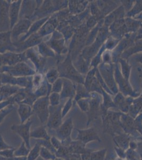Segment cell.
Segmentation results:
<instances>
[{
	"label": "cell",
	"instance_id": "47",
	"mask_svg": "<svg viewBox=\"0 0 142 160\" xmlns=\"http://www.w3.org/2000/svg\"><path fill=\"white\" fill-rule=\"evenodd\" d=\"M1 79H2V74L0 73V86H2V81H1Z\"/></svg>",
	"mask_w": 142,
	"mask_h": 160
},
{
	"label": "cell",
	"instance_id": "36",
	"mask_svg": "<svg viewBox=\"0 0 142 160\" xmlns=\"http://www.w3.org/2000/svg\"><path fill=\"white\" fill-rule=\"evenodd\" d=\"M16 148H15L10 149H5L3 151H0V155L6 158L13 160L15 157V151Z\"/></svg>",
	"mask_w": 142,
	"mask_h": 160
},
{
	"label": "cell",
	"instance_id": "24",
	"mask_svg": "<svg viewBox=\"0 0 142 160\" xmlns=\"http://www.w3.org/2000/svg\"><path fill=\"white\" fill-rule=\"evenodd\" d=\"M52 84L49 83L45 77V80H44L42 85L34 93L37 98L49 96L50 93L52 92Z\"/></svg>",
	"mask_w": 142,
	"mask_h": 160
},
{
	"label": "cell",
	"instance_id": "44",
	"mask_svg": "<svg viewBox=\"0 0 142 160\" xmlns=\"http://www.w3.org/2000/svg\"><path fill=\"white\" fill-rule=\"evenodd\" d=\"M14 160H27V157H15Z\"/></svg>",
	"mask_w": 142,
	"mask_h": 160
},
{
	"label": "cell",
	"instance_id": "11",
	"mask_svg": "<svg viewBox=\"0 0 142 160\" xmlns=\"http://www.w3.org/2000/svg\"><path fill=\"white\" fill-rule=\"evenodd\" d=\"M56 11L52 1H44L41 6L36 9L30 20L35 22L40 19L50 17Z\"/></svg>",
	"mask_w": 142,
	"mask_h": 160
},
{
	"label": "cell",
	"instance_id": "20",
	"mask_svg": "<svg viewBox=\"0 0 142 160\" xmlns=\"http://www.w3.org/2000/svg\"><path fill=\"white\" fill-rule=\"evenodd\" d=\"M63 78V88L60 93L61 99H64L66 98H73L76 95V88L71 80L67 78Z\"/></svg>",
	"mask_w": 142,
	"mask_h": 160
},
{
	"label": "cell",
	"instance_id": "28",
	"mask_svg": "<svg viewBox=\"0 0 142 160\" xmlns=\"http://www.w3.org/2000/svg\"><path fill=\"white\" fill-rule=\"evenodd\" d=\"M41 146L36 142L33 148H31L27 156V160H37L40 157Z\"/></svg>",
	"mask_w": 142,
	"mask_h": 160
},
{
	"label": "cell",
	"instance_id": "33",
	"mask_svg": "<svg viewBox=\"0 0 142 160\" xmlns=\"http://www.w3.org/2000/svg\"><path fill=\"white\" fill-rule=\"evenodd\" d=\"M49 105L51 106H56L60 105L61 96L60 93L56 92H51L49 95Z\"/></svg>",
	"mask_w": 142,
	"mask_h": 160
},
{
	"label": "cell",
	"instance_id": "13",
	"mask_svg": "<svg viewBox=\"0 0 142 160\" xmlns=\"http://www.w3.org/2000/svg\"><path fill=\"white\" fill-rule=\"evenodd\" d=\"M43 42V38L37 33L31 35L23 42H16L13 44L16 48V52L22 53L27 50L38 46Z\"/></svg>",
	"mask_w": 142,
	"mask_h": 160
},
{
	"label": "cell",
	"instance_id": "42",
	"mask_svg": "<svg viewBox=\"0 0 142 160\" xmlns=\"http://www.w3.org/2000/svg\"><path fill=\"white\" fill-rule=\"evenodd\" d=\"M11 105H13V104L10 98H9L7 100L0 102V111L5 109L6 108L8 107L9 106Z\"/></svg>",
	"mask_w": 142,
	"mask_h": 160
},
{
	"label": "cell",
	"instance_id": "23",
	"mask_svg": "<svg viewBox=\"0 0 142 160\" xmlns=\"http://www.w3.org/2000/svg\"><path fill=\"white\" fill-rule=\"evenodd\" d=\"M30 138L35 139L50 140L51 137L47 132L46 125H42L31 131Z\"/></svg>",
	"mask_w": 142,
	"mask_h": 160
},
{
	"label": "cell",
	"instance_id": "32",
	"mask_svg": "<svg viewBox=\"0 0 142 160\" xmlns=\"http://www.w3.org/2000/svg\"><path fill=\"white\" fill-rule=\"evenodd\" d=\"M36 142L38 143L41 147H43L48 149L51 152L55 154L56 149L53 147L51 143L50 140H45V139H36Z\"/></svg>",
	"mask_w": 142,
	"mask_h": 160
},
{
	"label": "cell",
	"instance_id": "29",
	"mask_svg": "<svg viewBox=\"0 0 142 160\" xmlns=\"http://www.w3.org/2000/svg\"><path fill=\"white\" fill-rule=\"evenodd\" d=\"M30 149L27 148L25 142L22 141L21 145L15 150V157H27Z\"/></svg>",
	"mask_w": 142,
	"mask_h": 160
},
{
	"label": "cell",
	"instance_id": "15",
	"mask_svg": "<svg viewBox=\"0 0 142 160\" xmlns=\"http://www.w3.org/2000/svg\"><path fill=\"white\" fill-rule=\"evenodd\" d=\"M16 52V48L11 40V31L0 32V53L7 52Z\"/></svg>",
	"mask_w": 142,
	"mask_h": 160
},
{
	"label": "cell",
	"instance_id": "14",
	"mask_svg": "<svg viewBox=\"0 0 142 160\" xmlns=\"http://www.w3.org/2000/svg\"><path fill=\"white\" fill-rule=\"evenodd\" d=\"M58 24V19L56 13H55L49 18L47 22L44 24L39 31H38V34L43 39L46 37H49L56 31Z\"/></svg>",
	"mask_w": 142,
	"mask_h": 160
},
{
	"label": "cell",
	"instance_id": "2",
	"mask_svg": "<svg viewBox=\"0 0 142 160\" xmlns=\"http://www.w3.org/2000/svg\"><path fill=\"white\" fill-rule=\"evenodd\" d=\"M57 69L59 72V78H67L79 83L82 82V76L72 64L70 54L63 62L58 64Z\"/></svg>",
	"mask_w": 142,
	"mask_h": 160
},
{
	"label": "cell",
	"instance_id": "10",
	"mask_svg": "<svg viewBox=\"0 0 142 160\" xmlns=\"http://www.w3.org/2000/svg\"><path fill=\"white\" fill-rule=\"evenodd\" d=\"M11 1L0 0V32L11 31L9 18V7Z\"/></svg>",
	"mask_w": 142,
	"mask_h": 160
},
{
	"label": "cell",
	"instance_id": "27",
	"mask_svg": "<svg viewBox=\"0 0 142 160\" xmlns=\"http://www.w3.org/2000/svg\"><path fill=\"white\" fill-rule=\"evenodd\" d=\"M45 80V75L43 73H36L33 76L32 79V90L34 92L36 90L40 87Z\"/></svg>",
	"mask_w": 142,
	"mask_h": 160
},
{
	"label": "cell",
	"instance_id": "37",
	"mask_svg": "<svg viewBox=\"0 0 142 160\" xmlns=\"http://www.w3.org/2000/svg\"><path fill=\"white\" fill-rule=\"evenodd\" d=\"M54 4V7L56 9V11H62V10L65 9L67 7L68 1H52Z\"/></svg>",
	"mask_w": 142,
	"mask_h": 160
},
{
	"label": "cell",
	"instance_id": "1",
	"mask_svg": "<svg viewBox=\"0 0 142 160\" xmlns=\"http://www.w3.org/2000/svg\"><path fill=\"white\" fill-rule=\"evenodd\" d=\"M0 73H6L15 78L31 77L36 73L33 64L21 62L15 65L3 66L0 68Z\"/></svg>",
	"mask_w": 142,
	"mask_h": 160
},
{
	"label": "cell",
	"instance_id": "25",
	"mask_svg": "<svg viewBox=\"0 0 142 160\" xmlns=\"http://www.w3.org/2000/svg\"><path fill=\"white\" fill-rule=\"evenodd\" d=\"M36 48L40 55L45 58H55L56 57L55 52L44 41L36 46Z\"/></svg>",
	"mask_w": 142,
	"mask_h": 160
},
{
	"label": "cell",
	"instance_id": "38",
	"mask_svg": "<svg viewBox=\"0 0 142 160\" xmlns=\"http://www.w3.org/2000/svg\"><path fill=\"white\" fill-rule=\"evenodd\" d=\"M72 99L69 98L65 103V105L63 106L62 111V114L63 118L66 115L68 112L70 110L71 108H72Z\"/></svg>",
	"mask_w": 142,
	"mask_h": 160
},
{
	"label": "cell",
	"instance_id": "46",
	"mask_svg": "<svg viewBox=\"0 0 142 160\" xmlns=\"http://www.w3.org/2000/svg\"><path fill=\"white\" fill-rule=\"evenodd\" d=\"M0 160H11V159H9V158H6L2 156L1 155H0Z\"/></svg>",
	"mask_w": 142,
	"mask_h": 160
},
{
	"label": "cell",
	"instance_id": "26",
	"mask_svg": "<svg viewBox=\"0 0 142 160\" xmlns=\"http://www.w3.org/2000/svg\"><path fill=\"white\" fill-rule=\"evenodd\" d=\"M45 78L49 83L53 84L59 78V74L57 68H51L46 71L45 75Z\"/></svg>",
	"mask_w": 142,
	"mask_h": 160
},
{
	"label": "cell",
	"instance_id": "21",
	"mask_svg": "<svg viewBox=\"0 0 142 160\" xmlns=\"http://www.w3.org/2000/svg\"><path fill=\"white\" fill-rule=\"evenodd\" d=\"M17 112L20 118L21 123H24L29 120L33 114V108L28 104L24 103L18 104Z\"/></svg>",
	"mask_w": 142,
	"mask_h": 160
},
{
	"label": "cell",
	"instance_id": "30",
	"mask_svg": "<svg viewBox=\"0 0 142 160\" xmlns=\"http://www.w3.org/2000/svg\"><path fill=\"white\" fill-rule=\"evenodd\" d=\"M40 157L44 160H55L57 158L55 154L43 147L40 148Z\"/></svg>",
	"mask_w": 142,
	"mask_h": 160
},
{
	"label": "cell",
	"instance_id": "35",
	"mask_svg": "<svg viewBox=\"0 0 142 160\" xmlns=\"http://www.w3.org/2000/svg\"><path fill=\"white\" fill-rule=\"evenodd\" d=\"M13 105H11L0 112V124L2 123L6 117L13 111Z\"/></svg>",
	"mask_w": 142,
	"mask_h": 160
},
{
	"label": "cell",
	"instance_id": "9",
	"mask_svg": "<svg viewBox=\"0 0 142 160\" xmlns=\"http://www.w3.org/2000/svg\"><path fill=\"white\" fill-rule=\"evenodd\" d=\"M73 128V121L71 118H68L63 122L57 129L55 130L56 136L62 143L63 146L65 145V143L70 144V136Z\"/></svg>",
	"mask_w": 142,
	"mask_h": 160
},
{
	"label": "cell",
	"instance_id": "48",
	"mask_svg": "<svg viewBox=\"0 0 142 160\" xmlns=\"http://www.w3.org/2000/svg\"><path fill=\"white\" fill-rule=\"evenodd\" d=\"M1 111H0V112H1Z\"/></svg>",
	"mask_w": 142,
	"mask_h": 160
},
{
	"label": "cell",
	"instance_id": "22",
	"mask_svg": "<svg viewBox=\"0 0 142 160\" xmlns=\"http://www.w3.org/2000/svg\"><path fill=\"white\" fill-rule=\"evenodd\" d=\"M49 17H46V18H44L36 20L35 22H34L32 25H31V26L30 28H29L28 33L26 34L23 37H22L19 40L18 42H23L25 40H26L28 38H29L30 36H31V35L35 34V33H38V31H39L40 29L43 26L44 24H45V22H47Z\"/></svg>",
	"mask_w": 142,
	"mask_h": 160
},
{
	"label": "cell",
	"instance_id": "43",
	"mask_svg": "<svg viewBox=\"0 0 142 160\" xmlns=\"http://www.w3.org/2000/svg\"><path fill=\"white\" fill-rule=\"evenodd\" d=\"M77 104L80 107L81 109L83 111H85L87 110V106H88V102L84 101V100H77Z\"/></svg>",
	"mask_w": 142,
	"mask_h": 160
},
{
	"label": "cell",
	"instance_id": "17",
	"mask_svg": "<svg viewBox=\"0 0 142 160\" xmlns=\"http://www.w3.org/2000/svg\"><path fill=\"white\" fill-rule=\"evenodd\" d=\"M21 0L11 1L9 7V18L10 22V29L16 24L19 20L20 8L21 6Z\"/></svg>",
	"mask_w": 142,
	"mask_h": 160
},
{
	"label": "cell",
	"instance_id": "8",
	"mask_svg": "<svg viewBox=\"0 0 142 160\" xmlns=\"http://www.w3.org/2000/svg\"><path fill=\"white\" fill-rule=\"evenodd\" d=\"M33 121L29 119L27 122L24 123H20L19 124H13L11 126V129L12 131L18 134L25 142L27 148L31 149L30 142V129Z\"/></svg>",
	"mask_w": 142,
	"mask_h": 160
},
{
	"label": "cell",
	"instance_id": "34",
	"mask_svg": "<svg viewBox=\"0 0 142 160\" xmlns=\"http://www.w3.org/2000/svg\"><path fill=\"white\" fill-rule=\"evenodd\" d=\"M63 78H59L55 82L52 84V92H56L60 93L61 92L63 88Z\"/></svg>",
	"mask_w": 142,
	"mask_h": 160
},
{
	"label": "cell",
	"instance_id": "6",
	"mask_svg": "<svg viewBox=\"0 0 142 160\" xmlns=\"http://www.w3.org/2000/svg\"><path fill=\"white\" fill-rule=\"evenodd\" d=\"M62 105H59L56 106H51L49 108V117L46 127L51 130H55L61 126L62 122Z\"/></svg>",
	"mask_w": 142,
	"mask_h": 160
},
{
	"label": "cell",
	"instance_id": "3",
	"mask_svg": "<svg viewBox=\"0 0 142 160\" xmlns=\"http://www.w3.org/2000/svg\"><path fill=\"white\" fill-rule=\"evenodd\" d=\"M32 108L33 112L36 114L40 123L43 125H46L49 117L48 96L43 97L37 99Z\"/></svg>",
	"mask_w": 142,
	"mask_h": 160
},
{
	"label": "cell",
	"instance_id": "45",
	"mask_svg": "<svg viewBox=\"0 0 142 160\" xmlns=\"http://www.w3.org/2000/svg\"><path fill=\"white\" fill-rule=\"evenodd\" d=\"M137 61L140 62L141 63H142V55H138L136 57Z\"/></svg>",
	"mask_w": 142,
	"mask_h": 160
},
{
	"label": "cell",
	"instance_id": "31",
	"mask_svg": "<svg viewBox=\"0 0 142 160\" xmlns=\"http://www.w3.org/2000/svg\"><path fill=\"white\" fill-rule=\"evenodd\" d=\"M2 74V84H9L11 86H16V78L12 77L10 75L7 74L6 73Z\"/></svg>",
	"mask_w": 142,
	"mask_h": 160
},
{
	"label": "cell",
	"instance_id": "40",
	"mask_svg": "<svg viewBox=\"0 0 142 160\" xmlns=\"http://www.w3.org/2000/svg\"><path fill=\"white\" fill-rule=\"evenodd\" d=\"M104 153H106L105 150L93 153L91 156V160H103V158H104Z\"/></svg>",
	"mask_w": 142,
	"mask_h": 160
},
{
	"label": "cell",
	"instance_id": "4",
	"mask_svg": "<svg viewBox=\"0 0 142 160\" xmlns=\"http://www.w3.org/2000/svg\"><path fill=\"white\" fill-rule=\"evenodd\" d=\"M25 52L27 59L33 64L36 69V73L43 74L45 72L46 65V58L40 55L36 47L27 50Z\"/></svg>",
	"mask_w": 142,
	"mask_h": 160
},
{
	"label": "cell",
	"instance_id": "39",
	"mask_svg": "<svg viewBox=\"0 0 142 160\" xmlns=\"http://www.w3.org/2000/svg\"><path fill=\"white\" fill-rule=\"evenodd\" d=\"M50 140L52 145L53 146V147L56 149V151L59 149V148H61L62 146H63L62 142L55 136H53L51 137Z\"/></svg>",
	"mask_w": 142,
	"mask_h": 160
},
{
	"label": "cell",
	"instance_id": "19",
	"mask_svg": "<svg viewBox=\"0 0 142 160\" xmlns=\"http://www.w3.org/2000/svg\"><path fill=\"white\" fill-rule=\"evenodd\" d=\"M24 88L18 86H11L9 84H2L0 86V102L7 100Z\"/></svg>",
	"mask_w": 142,
	"mask_h": 160
},
{
	"label": "cell",
	"instance_id": "41",
	"mask_svg": "<svg viewBox=\"0 0 142 160\" xmlns=\"http://www.w3.org/2000/svg\"><path fill=\"white\" fill-rule=\"evenodd\" d=\"M14 148L11 146L9 145L4 140L3 137L0 135V151H3L5 149H10Z\"/></svg>",
	"mask_w": 142,
	"mask_h": 160
},
{
	"label": "cell",
	"instance_id": "18",
	"mask_svg": "<svg viewBox=\"0 0 142 160\" xmlns=\"http://www.w3.org/2000/svg\"><path fill=\"white\" fill-rule=\"evenodd\" d=\"M77 130L78 131L77 139L82 143L86 144L92 140H100L97 133L93 128L86 130L77 129Z\"/></svg>",
	"mask_w": 142,
	"mask_h": 160
},
{
	"label": "cell",
	"instance_id": "16",
	"mask_svg": "<svg viewBox=\"0 0 142 160\" xmlns=\"http://www.w3.org/2000/svg\"><path fill=\"white\" fill-rule=\"evenodd\" d=\"M36 9V1H22L20 8L19 19H27L30 20L31 17L34 15Z\"/></svg>",
	"mask_w": 142,
	"mask_h": 160
},
{
	"label": "cell",
	"instance_id": "12",
	"mask_svg": "<svg viewBox=\"0 0 142 160\" xmlns=\"http://www.w3.org/2000/svg\"><path fill=\"white\" fill-rule=\"evenodd\" d=\"M63 37V34L59 31L56 30L52 34L50 38L45 42L57 55L64 53L65 40Z\"/></svg>",
	"mask_w": 142,
	"mask_h": 160
},
{
	"label": "cell",
	"instance_id": "5",
	"mask_svg": "<svg viewBox=\"0 0 142 160\" xmlns=\"http://www.w3.org/2000/svg\"><path fill=\"white\" fill-rule=\"evenodd\" d=\"M21 62L33 64L25 56V52L22 53L7 52L0 53V68L3 66H12Z\"/></svg>",
	"mask_w": 142,
	"mask_h": 160
},
{
	"label": "cell",
	"instance_id": "7",
	"mask_svg": "<svg viewBox=\"0 0 142 160\" xmlns=\"http://www.w3.org/2000/svg\"><path fill=\"white\" fill-rule=\"evenodd\" d=\"M33 24V22L27 19H19L11 31V40L13 43L18 42L22 37L26 34Z\"/></svg>",
	"mask_w": 142,
	"mask_h": 160
}]
</instances>
